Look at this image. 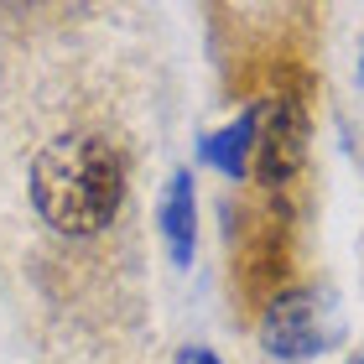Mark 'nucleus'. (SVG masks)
Wrapping results in <instances>:
<instances>
[{
	"label": "nucleus",
	"instance_id": "4",
	"mask_svg": "<svg viewBox=\"0 0 364 364\" xmlns=\"http://www.w3.org/2000/svg\"><path fill=\"white\" fill-rule=\"evenodd\" d=\"M167 235H172V250H177V260H188L193 255V177L188 172H177V182H172V193H167Z\"/></svg>",
	"mask_w": 364,
	"mask_h": 364
},
{
	"label": "nucleus",
	"instance_id": "6",
	"mask_svg": "<svg viewBox=\"0 0 364 364\" xmlns=\"http://www.w3.org/2000/svg\"><path fill=\"white\" fill-rule=\"evenodd\" d=\"M177 364H219V359H213L208 349H182V359Z\"/></svg>",
	"mask_w": 364,
	"mask_h": 364
},
{
	"label": "nucleus",
	"instance_id": "1",
	"mask_svg": "<svg viewBox=\"0 0 364 364\" xmlns=\"http://www.w3.org/2000/svg\"><path fill=\"white\" fill-rule=\"evenodd\" d=\"M125 193L120 151L105 136H58L31 161V203L63 235H94L114 219Z\"/></svg>",
	"mask_w": 364,
	"mask_h": 364
},
{
	"label": "nucleus",
	"instance_id": "2",
	"mask_svg": "<svg viewBox=\"0 0 364 364\" xmlns=\"http://www.w3.org/2000/svg\"><path fill=\"white\" fill-rule=\"evenodd\" d=\"M343 318L328 291H287L281 302H271L266 323H260V343L276 359H318L338 343Z\"/></svg>",
	"mask_w": 364,
	"mask_h": 364
},
{
	"label": "nucleus",
	"instance_id": "5",
	"mask_svg": "<svg viewBox=\"0 0 364 364\" xmlns=\"http://www.w3.org/2000/svg\"><path fill=\"white\" fill-rule=\"evenodd\" d=\"M203 151L219 161L224 172H245V161H250V114H245L235 130H224V136L203 141Z\"/></svg>",
	"mask_w": 364,
	"mask_h": 364
},
{
	"label": "nucleus",
	"instance_id": "7",
	"mask_svg": "<svg viewBox=\"0 0 364 364\" xmlns=\"http://www.w3.org/2000/svg\"><path fill=\"white\" fill-rule=\"evenodd\" d=\"M354 364H364V359H354Z\"/></svg>",
	"mask_w": 364,
	"mask_h": 364
},
{
	"label": "nucleus",
	"instance_id": "3",
	"mask_svg": "<svg viewBox=\"0 0 364 364\" xmlns=\"http://www.w3.org/2000/svg\"><path fill=\"white\" fill-rule=\"evenodd\" d=\"M302 146H307V125L302 109L291 99H271V105L250 109V161L255 177L266 182H287L302 167Z\"/></svg>",
	"mask_w": 364,
	"mask_h": 364
}]
</instances>
